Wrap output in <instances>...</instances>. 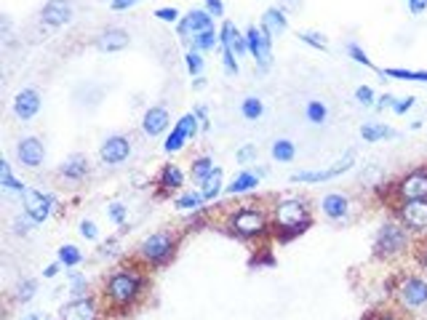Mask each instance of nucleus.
I'll return each mask as SVG.
<instances>
[{"instance_id": "4d7b16f0", "label": "nucleus", "mask_w": 427, "mask_h": 320, "mask_svg": "<svg viewBox=\"0 0 427 320\" xmlns=\"http://www.w3.org/2000/svg\"><path fill=\"white\" fill-rule=\"evenodd\" d=\"M427 8V0H408V11L411 14H422Z\"/></svg>"}, {"instance_id": "f8f14e48", "label": "nucleus", "mask_w": 427, "mask_h": 320, "mask_svg": "<svg viewBox=\"0 0 427 320\" xmlns=\"http://www.w3.org/2000/svg\"><path fill=\"white\" fill-rule=\"evenodd\" d=\"M41 21L46 27H64L72 21V3L70 0H48L41 11Z\"/></svg>"}, {"instance_id": "e433bc0d", "label": "nucleus", "mask_w": 427, "mask_h": 320, "mask_svg": "<svg viewBox=\"0 0 427 320\" xmlns=\"http://www.w3.org/2000/svg\"><path fill=\"white\" fill-rule=\"evenodd\" d=\"M326 115H328V110H326L324 101H310V104H307V120H310V123L321 126V123H326Z\"/></svg>"}, {"instance_id": "c03bdc74", "label": "nucleus", "mask_w": 427, "mask_h": 320, "mask_svg": "<svg viewBox=\"0 0 427 320\" xmlns=\"http://www.w3.org/2000/svg\"><path fill=\"white\" fill-rule=\"evenodd\" d=\"M355 101H358V104H364V107H371V104H374V91H371L368 86L355 88Z\"/></svg>"}, {"instance_id": "bf43d9fd", "label": "nucleus", "mask_w": 427, "mask_h": 320, "mask_svg": "<svg viewBox=\"0 0 427 320\" xmlns=\"http://www.w3.org/2000/svg\"><path fill=\"white\" fill-rule=\"evenodd\" d=\"M395 97H379V101H377V104H379V107H395Z\"/></svg>"}, {"instance_id": "4c0bfd02", "label": "nucleus", "mask_w": 427, "mask_h": 320, "mask_svg": "<svg viewBox=\"0 0 427 320\" xmlns=\"http://www.w3.org/2000/svg\"><path fill=\"white\" fill-rule=\"evenodd\" d=\"M184 61H187L190 75H201V72H203V57H201L198 48H190V51L184 54Z\"/></svg>"}, {"instance_id": "603ef678", "label": "nucleus", "mask_w": 427, "mask_h": 320, "mask_svg": "<svg viewBox=\"0 0 427 320\" xmlns=\"http://www.w3.org/2000/svg\"><path fill=\"white\" fill-rule=\"evenodd\" d=\"M411 107H414V97H408V99L395 101V107H393V110H395L398 115H404V112H406V110H411Z\"/></svg>"}, {"instance_id": "1a4fd4ad", "label": "nucleus", "mask_w": 427, "mask_h": 320, "mask_svg": "<svg viewBox=\"0 0 427 320\" xmlns=\"http://www.w3.org/2000/svg\"><path fill=\"white\" fill-rule=\"evenodd\" d=\"M246 43H248V57H254L257 64L267 70L270 67V61H272V46H270V35H267L262 27H257V24H251L248 30H246Z\"/></svg>"}, {"instance_id": "58836bf2", "label": "nucleus", "mask_w": 427, "mask_h": 320, "mask_svg": "<svg viewBox=\"0 0 427 320\" xmlns=\"http://www.w3.org/2000/svg\"><path fill=\"white\" fill-rule=\"evenodd\" d=\"M198 123H201V120H198V115H195V112H187L184 118H179V123H177V126L182 128L187 139H195V134H198Z\"/></svg>"}, {"instance_id": "680f3d73", "label": "nucleus", "mask_w": 427, "mask_h": 320, "mask_svg": "<svg viewBox=\"0 0 427 320\" xmlns=\"http://www.w3.org/2000/svg\"><path fill=\"white\" fill-rule=\"evenodd\" d=\"M27 320H41V318H38V315H30V318H27Z\"/></svg>"}, {"instance_id": "c756f323", "label": "nucleus", "mask_w": 427, "mask_h": 320, "mask_svg": "<svg viewBox=\"0 0 427 320\" xmlns=\"http://www.w3.org/2000/svg\"><path fill=\"white\" fill-rule=\"evenodd\" d=\"M294 155H297V147H294L288 139H278L275 144H272V158L275 160L288 163V160H294Z\"/></svg>"}, {"instance_id": "72a5a7b5", "label": "nucleus", "mask_w": 427, "mask_h": 320, "mask_svg": "<svg viewBox=\"0 0 427 320\" xmlns=\"http://www.w3.org/2000/svg\"><path fill=\"white\" fill-rule=\"evenodd\" d=\"M70 291H72V299H86L88 297V280H86V275H81V272H70Z\"/></svg>"}, {"instance_id": "393cba45", "label": "nucleus", "mask_w": 427, "mask_h": 320, "mask_svg": "<svg viewBox=\"0 0 427 320\" xmlns=\"http://www.w3.org/2000/svg\"><path fill=\"white\" fill-rule=\"evenodd\" d=\"M259 179H262V177H259L257 171H244V174H238L235 179L227 184V192H230V195H238V192H246V190H254V187L259 184Z\"/></svg>"}, {"instance_id": "0eeeda50", "label": "nucleus", "mask_w": 427, "mask_h": 320, "mask_svg": "<svg viewBox=\"0 0 427 320\" xmlns=\"http://www.w3.org/2000/svg\"><path fill=\"white\" fill-rule=\"evenodd\" d=\"M395 214L408 232H427V198L406 200L395 208Z\"/></svg>"}, {"instance_id": "20e7f679", "label": "nucleus", "mask_w": 427, "mask_h": 320, "mask_svg": "<svg viewBox=\"0 0 427 320\" xmlns=\"http://www.w3.org/2000/svg\"><path fill=\"white\" fill-rule=\"evenodd\" d=\"M408 230L401 224V221H387L379 227L377 232V240H374V257L379 261H390L395 257H401L408 248Z\"/></svg>"}, {"instance_id": "ddd939ff", "label": "nucleus", "mask_w": 427, "mask_h": 320, "mask_svg": "<svg viewBox=\"0 0 427 320\" xmlns=\"http://www.w3.org/2000/svg\"><path fill=\"white\" fill-rule=\"evenodd\" d=\"M128 155H131V141L126 139L123 134H115V137L104 139L102 150H99V158L107 166H121L123 160H128Z\"/></svg>"}, {"instance_id": "9b49d317", "label": "nucleus", "mask_w": 427, "mask_h": 320, "mask_svg": "<svg viewBox=\"0 0 427 320\" xmlns=\"http://www.w3.org/2000/svg\"><path fill=\"white\" fill-rule=\"evenodd\" d=\"M211 27H214V14L192 8L187 17H182V19H179V24H177V32H179V38H182V40H187L190 35L195 38V35H201V32L211 30Z\"/></svg>"}, {"instance_id": "5fc2aeb1", "label": "nucleus", "mask_w": 427, "mask_h": 320, "mask_svg": "<svg viewBox=\"0 0 427 320\" xmlns=\"http://www.w3.org/2000/svg\"><path fill=\"white\" fill-rule=\"evenodd\" d=\"M195 115H198V120H201L203 131H208V118H206V115H208V110H206V104H198V107H195Z\"/></svg>"}, {"instance_id": "052dcab7", "label": "nucleus", "mask_w": 427, "mask_h": 320, "mask_svg": "<svg viewBox=\"0 0 427 320\" xmlns=\"http://www.w3.org/2000/svg\"><path fill=\"white\" fill-rule=\"evenodd\" d=\"M59 267H61V264H48V267H46V272H43V275H46V278H54V275H57V272H59Z\"/></svg>"}, {"instance_id": "a19ab883", "label": "nucleus", "mask_w": 427, "mask_h": 320, "mask_svg": "<svg viewBox=\"0 0 427 320\" xmlns=\"http://www.w3.org/2000/svg\"><path fill=\"white\" fill-rule=\"evenodd\" d=\"M35 291H38V283H35V280H21L19 291H17V299L30 301L32 297H35Z\"/></svg>"}, {"instance_id": "7ed1b4c3", "label": "nucleus", "mask_w": 427, "mask_h": 320, "mask_svg": "<svg viewBox=\"0 0 427 320\" xmlns=\"http://www.w3.org/2000/svg\"><path fill=\"white\" fill-rule=\"evenodd\" d=\"M227 224H230V232L238 238H262L270 230V217L259 206H244L230 214Z\"/></svg>"}, {"instance_id": "4468645a", "label": "nucleus", "mask_w": 427, "mask_h": 320, "mask_svg": "<svg viewBox=\"0 0 427 320\" xmlns=\"http://www.w3.org/2000/svg\"><path fill=\"white\" fill-rule=\"evenodd\" d=\"M128 43H131V38H128V32H126V30H121V27H110V30L99 32V35H97V40H94V46H97L99 51H104V54H115V51H123Z\"/></svg>"}, {"instance_id": "8fccbe9b", "label": "nucleus", "mask_w": 427, "mask_h": 320, "mask_svg": "<svg viewBox=\"0 0 427 320\" xmlns=\"http://www.w3.org/2000/svg\"><path fill=\"white\" fill-rule=\"evenodd\" d=\"M203 3H206V11H208V14H214V17H222L224 14L222 0H203Z\"/></svg>"}, {"instance_id": "f257e3e1", "label": "nucleus", "mask_w": 427, "mask_h": 320, "mask_svg": "<svg viewBox=\"0 0 427 320\" xmlns=\"http://www.w3.org/2000/svg\"><path fill=\"white\" fill-rule=\"evenodd\" d=\"M144 288H147V275H144L142 270L123 264V267H118L110 278L104 280L102 297L110 304V310L126 312L128 307L137 304V299L142 297Z\"/></svg>"}, {"instance_id": "f704fd0d", "label": "nucleus", "mask_w": 427, "mask_h": 320, "mask_svg": "<svg viewBox=\"0 0 427 320\" xmlns=\"http://www.w3.org/2000/svg\"><path fill=\"white\" fill-rule=\"evenodd\" d=\"M203 195L201 192H184L182 198L177 200V208L179 211H198L201 206H203Z\"/></svg>"}, {"instance_id": "864d4df0", "label": "nucleus", "mask_w": 427, "mask_h": 320, "mask_svg": "<svg viewBox=\"0 0 427 320\" xmlns=\"http://www.w3.org/2000/svg\"><path fill=\"white\" fill-rule=\"evenodd\" d=\"M30 221H35V219H30V217H27V219H17V221H14V224H17V227H14V232H21V235H27V232H30V227H32Z\"/></svg>"}, {"instance_id": "cd10ccee", "label": "nucleus", "mask_w": 427, "mask_h": 320, "mask_svg": "<svg viewBox=\"0 0 427 320\" xmlns=\"http://www.w3.org/2000/svg\"><path fill=\"white\" fill-rule=\"evenodd\" d=\"M379 78H395V80H414V83H427V72H414V70H395L387 67L379 72Z\"/></svg>"}, {"instance_id": "09e8293b", "label": "nucleus", "mask_w": 427, "mask_h": 320, "mask_svg": "<svg viewBox=\"0 0 427 320\" xmlns=\"http://www.w3.org/2000/svg\"><path fill=\"white\" fill-rule=\"evenodd\" d=\"M81 235L83 238H88V240H97V224L94 221H81Z\"/></svg>"}, {"instance_id": "6ab92c4d", "label": "nucleus", "mask_w": 427, "mask_h": 320, "mask_svg": "<svg viewBox=\"0 0 427 320\" xmlns=\"http://www.w3.org/2000/svg\"><path fill=\"white\" fill-rule=\"evenodd\" d=\"M347 168H352V155H347L345 160H339L337 166H331V168H326V171H299V174H291V181H310V184H315V181H328V179H334V177H339Z\"/></svg>"}, {"instance_id": "2eb2a0df", "label": "nucleus", "mask_w": 427, "mask_h": 320, "mask_svg": "<svg viewBox=\"0 0 427 320\" xmlns=\"http://www.w3.org/2000/svg\"><path fill=\"white\" fill-rule=\"evenodd\" d=\"M17 155H19V163L27 166V168H38L46 158V150H43V141L38 137H27V139L19 141L17 147Z\"/></svg>"}, {"instance_id": "49530a36", "label": "nucleus", "mask_w": 427, "mask_h": 320, "mask_svg": "<svg viewBox=\"0 0 427 320\" xmlns=\"http://www.w3.org/2000/svg\"><path fill=\"white\" fill-rule=\"evenodd\" d=\"M251 160H257V147H241L238 150V163H251Z\"/></svg>"}, {"instance_id": "de8ad7c7", "label": "nucleus", "mask_w": 427, "mask_h": 320, "mask_svg": "<svg viewBox=\"0 0 427 320\" xmlns=\"http://www.w3.org/2000/svg\"><path fill=\"white\" fill-rule=\"evenodd\" d=\"M110 217L115 224H123L126 221V211H123V203H110Z\"/></svg>"}, {"instance_id": "ea45409f", "label": "nucleus", "mask_w": 427, "mask_h": 320, "mask_svg": "<svg viewBox=\"0 0 427 320\" xmlns=\"http://www.w3.org/2000/svg\"><path fill=\"white\" fill-rule=\"evenodd\" d=\"M81 251L75 246H61L59 248V261L64 267H75V264H81Z\"/></svg>"}, {"instance_id": "37998d69", "label": "nucleus", "mask_w": 427, "mask_h": 320, "mask_svg": "<svg viewBox=\"0 0 427 320\" xmlns=\"http://www.w3.org/2000/svg\"><path fill=\"white\" fill-rule=\"evenodd\" d=\"M347 54L358 61V64H364V67H374V64H371V59L366 57V51H364L358 43H350V46H347Z\"/></svg>"}, {"instance_id": "c85d7f7f", "label": "nucleus", "mask_w": 427, "mask_h": 320, "mask_svg": "<svg viewBox=\"0 0 427 320\" xmlns=\"http://www.w3.org/2000/svg\"><path fill=\"white\" fill-rule=\"evenodd\" d=\"M241 110H244L246 120H259L262 118V112H265V104H262L259 97H248V99H244Z\"/></svg>"}, {"instance_id": "423d86ee", "label": "nucleus", "mask_w": 427, "mask_h": 320, "mask_svg": "<svg viewBox=\"0 0 427 320\" xmlns=\"http://www.w3.org/2000/svg\"><path fill=\"white\" fill-rule=\"evenodd\" d=\"M395 297L398 304L406 307V310H419L427 304V280L417 278V275H406V278L398 280V288H395Z\"/></svg>"}, {"instance_id": "9d476101", "label": "nucleus", "mask_w": 427, "mask_h": 320, "mask_svg": "<svg viewBox=\"0 0 427 320\" xmlns=\"http://www.w3.org/2000/svg\"><path fill=\"white\" fill-rule=\"evenodd\" d=\"M21 200H24V211L30 219H35V224H41L51 217V208H54V195H43L41 190H24L21 192Z\"/></svg>"}, {"instance_id": "473e14b6", "label": "nucleus", "mask_w": 427, "mask_h": 320, "mask_svg": "<svg viewBox=\"0 0 427 320\" xmlns=\"http://www.w3.org/2000/svg\"><path fill=\"white\" fill-rule=\"evenodd\" d=\"M0 184H3L6 190H17V192H24V184L14 179V174H11V166H8V160H0Z\"/></svg>"}, {"instance_id": "b1692460", "label": "nucleus", "mask_w": 427, "mask_h": 320, "mask_svg": "<svg viewBox=\"0 0 427 320\" xmlns=\"http://www.w3.org/2000/svg\"><path fill=\"white\" fill-rule=\"evenodd\" d=\"M158 184H161L163 192H171V190H179L184 184V177L182 171H179V166H163L161 177H158Z\"/></svg>"}, {"instance_id": "13d9d810", "label": "nucleus", "mask_w": 427, "mask_h": 320, "mask_svg": "<svg viewBox=\"0 0 427 320\" xmlns=\"http://www.w3.org/2000/svg\"><path fill=\"white\" fill-rule=\"evenodd\" d=\"M417 261H419V267H422V270L427 272V243L422 246V248H419V251H417Z\"/></svg>"}, {"instance_id": "aec40b11", "label": "nucleus", "mask_w": 427, "mask_h": 320, "mask_svg": "<svg viewBox=\"0 0 427 320\" xmlns=\"http://www.w3.org/2000/svg\"><path fill=\"white\" fill-rule=\"evenodd\" d=\"M166 128H168V110H166V107H150V110L144 112L142 131L147 137H158Z\"/></svg>"}, {"instance_id": "bb28decb", "label": "nucleus", "mask_w": 427, "mask_h": 320, "mask_svg": "<svg viewBox=\"0 0 427 320\" xmlns=\"http://www.w3.org/2000/svg\"><path fill=\"white\" fill-rule=\"evenodd\" d=\"M361 137L366 141H379V139H393L395 137V128L390 126H382V123H366L361 128Z\"/></svg>"}, {"instance_id": "c9c22d12", "label": "nucleus", "mask_w": 427, "mask_h": 320, "mask_svg": "<svg viewBox=\"0 0 427 320\" xmlns=\"http://www.w3.org/2000/svg\"><path fill=\"white\" fill-rule=\"evenodd\" d=\"M184 141H187V137H184L182 128L177 126V128L168 134V139L163 141V150H166V152H179V150L184 147Z\"/></svg>"}, {"instance_id": "5701e85b", "label": "nucleus", "mask_w": 427, "mask_h": 320, "mask_svg": "<svg viewBox=\"0 0 427 320\" xmlns=\"http://www.w3.org/2000/svg\"><path fill=\"white\" fill-rule=\"evenodd\" d=\"M321 208H324V214L328 219H342V217H347V211H350V200H347V195L331 192V195L324 198Z\"/></svg>"}, {"instance_id": "6e6d98bb", "label": "nucleus", "mask_w": 427, "mask_h": 320, "mask_svg": "<svg viewBox=\"0 0 427 320\" xmlns=\"http://www.w3.org/2000/svg\"><path fill=\"white\" fill-rule=\"evenodd\" d=\"M364 320H401V318H398V315H393V312H382V310H379V312H371V315H366Z\"/></svg>"}, {"instance_id": "4be33fe9", "label": "nucleus", "mask_w": 427, "mask_h": 320, "mask_svg": "<svg viewBox=\"0 0 427 320\" xmlns=\"http://www.w3.org/2000/svg\"><path fill=\"white\" fill-rule=\"evenodd\" d=\"M286 27H288V19H286L284 8H267L265 17H262V30H265L270 38H275V35H281L286 32Z\"/></svg>"}, {"instance_id": "7c9ffc66", "label": "nucleus", "mask_w": 427, "mask_h": 320, "mask_svg": "<svg viewBox=\"0 0 427 320\" xmlns=\"http://www.w3.org/2000/svg\"><path fill=\"white\" fill-rule=\"evenodd\" d=\"M217 43H219V35H217V30L211 27V30H206V32L192 38V48H198V51H211Z\"/></svg>"}, {"instance_id": "3c124183", "label": "nucleus", "mask_w": 427, "mask_h": 320, "mask_svg": "<svg viewBox=\"0 0 427 320\" xmlns=\"http://www.w3.org/2000/svg\"><path fill=\"white\" fill-rule=\"evenodd\" d=\"M131 6H137V0H110V8L112 11H126Z\"/></svg>"}, {"instance_id": "2f4dec72", "label": "nucleus", "mask_w": 427, "mask_h": 320, "mask_svg": "<svg viewBox=\"0 0 427 320\" xmlns=\"http://www.w3.org/2000/svg\"><path fill=\"white\" fill-rule=\"evenodd\" d=\"M214 168H217V166H214V160L208 158V155H203V158H198V160H192V179L201 184V181H203L206 177L214 171Z\"/></svg>"}, {"instance_id": "39448f33", "label": "nucleus", "mask_w": 427, "mask_h": 320, "mask_svg": "<svg viewBox=\"0 0 427 320\" xmlns=\"http://www.w3.org/2000/svg\"><path fill=\"white\" fill-rule=\"evenodd\" d=\"M177 243H179V235H177V232L161 230V232H155V235H150V238L142 240V246H139V259H142L147 267H163L166 261L174 257Z\"/></svg>"}, {"instance_id": "dca6fc26", "label": "nucleus", "mask_w": 427, "mask_h": 320, "mask_svg": "<svg viewBox=\"0 0 427 320\" xmlns=\"http://www.w3.org/2000/svg\"><path fill=\"white\" fill-rule=\"evenodd\" d=\"M99 310H97V301L91 297L86 299H72L70 304L61 307V320H97Z\"/></svg>"}, {"instance_id": "a211bd4d", "label": "nucleus", "mask_w": 427, "mask_h": 320, "mask_svg": "<svg viewBox=\"0 0 427 320\" xmlns=\"http://www.w3.org/2000/svg\"><path fill=\"white\" fill-rule=\"evenodd\" d=\"M38 110H41V94H38L35 88H24V91L17 94V99H14V112H17V118L32 120L38 115Z\"/></svg>"}, {"instance_id": "a18cd8bd", "label": "nucleus", "mask_w": 427, "mask_h": 320, "mask_svg": "<svg viewBox=\"0 0 427 320\" xmlns=\"http://www.w3.org/2000/svg\"><path fill=\"white\" fill-rule=\"evenodd\" d=\"M155 17H158L161 21H179L182 19L177 8H158V11H155Z\"/></svg>"}, {"instance_id": "79ce46f5", "label": "nucleus", "mask_w": 427, "mask_h": 320, "mask_svg": "<svg viewBox=\"0 0 427 320\" xmlns=\"http://www.w3.org/2000/svg\"><path fill=\"white\" fill-rule=\"evenodd\" d=\"M299 38L305 40V43H310L312 48H321V51L328 48V40H326L324 35H318V32H310V30H305V32H299Z\"/></svg>"}, {"instance_id": "412c9836", "label": "nucleus", "mask_w": 427, "mask_h": 320, "mask_svg": "<svg viewBox=\"0 0 427 320\" xmlns=\"http://www.w3.org/2000/svg\"><path fill=\"white\" fill-rule=\"evenodd\" d=\"M59 174L70 181L86 179V174H88V160H86V155H72V158H67L59 166Z\"/></svg>"}, {"instance_id": "f03ea898", "label": "nucleus", "mask_w": 427, "mask_h": 320, "mask_svg": "<svg viewBox=\"0 0 427 320\" xmlns=\"http://www.w3.org/2000/svg\"><path fill=\"white\" fill-rule=\"evenodd\" d=\"M310 224H312V217H310V208H307L305 200H284L272 211V227L281 235V240L302 235Z\"/></svg>"}, {"instance_id": "f3484780", "label": "nucleus", "mask_w": 427, "mask_h": 320, "mask_svg": "<svg viewBox=\"0 0 427 320\" xmlns=\"http://www.w3.org/2000/svg\"><path fill=\"white\" fill-rule=\"evenodd\" d=\"M219 40H222V48L235 54V57H246L248 54V43H246V35L238 32V27L232 21H224L222 30H219Z\"/></svg>"}, {"instance_id": "a878e982", "label": "nucleus", "mask_w": 427, "mask_h": 320, "mask_svg": "<svg viewBox=\"0 0 427 320\" xmlns=\"http://www.w3.org/2000/svg\"><path fill=\"white\" fill-rule=\"evenodd\" d=\"M219 190H222V168L217 166V168L201 181V195H203L206 200H214L219 195Z\"/></svg>"}, {"instance_id": "6e6552de", "label": "nucleus", "mask_w": 427, "mask_h": 320, "mask_svg": "<svg viewBox=\"0 0 427 320\" xmlns=\"http://www.w3.org/2000/svg\"><path fill=\"white\" fill-rule=\"evenodd\" d=\"M395 198L398 203L427 198V168H414L406 177H401L395 184Z\"/></svg>"}]
</instances>
